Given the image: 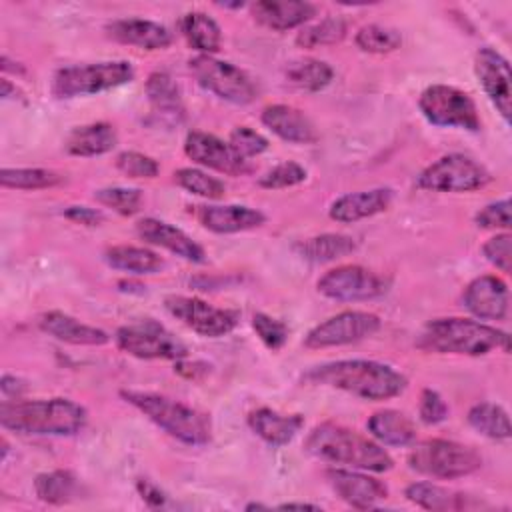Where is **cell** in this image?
<instances>
[{"label": "cell", "instance_id": "cell-4", "mask_svg": "<svg viewBox=\"0 0 512 512\" xmlns=\"http://www.w3.org/2000/svg\"><path fill=\"white\" fill-rule=\"evenodd\" d=\"M418 346L438 354L486 356L492 350H510V338L504 330L470 318H438L424 326Z\"/></svg>", "mask_w": 512, "mask_h": 512}, {"label": "cell", "instance_id": "cell-6", "mask_svg": "<svg viewBox=\"0 0 512 512\" xmlns=\"http://www.w3.org/2000/svg\"><path fill=\"white\" fill-rule=\"evenodd\" d=\"M134 66L128 60H106L58 68L50 90L56 98H78L106 92L134 80Z\"/></svg>", "mask_w": 512, "mask_h": 512}, {"label": "cell", "instance_id": "cell-13", "mask_svg": "<svg viewBox=\"0 0 512 512\" xmlns=\"http://www.w3.org/2000/svg\"><path fill=\"white\" fill-rule=\"evenodd\" d=\"M380 330V318L364 310H346L316 324L306 336L304 346L310 350L346 346L360 342Z\"/></svg>", "mask_w": 512, "mask_h": 512}, {"label": "cell", "instance_id": "cell-43", "mask_svg": "<svg viewBox=\"0 0 512 512\" xmlns=\"http://www.w3.org/2000/svg\"><path fill=\"white\" fill-rule=\"evenodd\" d=\"M252 328L256 336L262 340V344L272 352L280 350L288 340V326L282 320L272 318L270 314L256 312L252 316Z\"/></svg>", "mask_w": 512, "mask_h": 512}, {"label": "cell", "instance_id": "cell-11", "mask_svg": "<svg viewBox=\"0 0 512 512\" xmlns=\"http://www.w3.org/2000/svg\"><path fill=\"white\" fill-rule=\"evenodd\" d=\"M490 180V172L470 156L446 154L418 174L416 186L432 192H472Z\"/></svg>", "mask_w": 512, "mask_h": 512}, {"label": "cell", "instance_id": "cell-15", "mask_svg": "<svg viewBox=\"0 0 512 512\" xmlns=\"http://www.w3.org/2000/svg\"><path fill=\"white\" fill-rule=\"evenodd\" d=\"M474 74L496 112L508 124L512 112V74L508 60L498 50L484 46L474 56Z\"/></svg>", "mask_w": 512, "mask_h": 512}, {"label": "cell", "instance_id": "cell-40", "mask_svg": "<svg viewBox=\"0 0 512 512\" xmlns=\"http://www.w3.org/2000/svg\"><path fill=\"white\" fill-rule=\"evenodd\" d=\"M354 42L362 52L388 54V52H394L400 48L402 36L394 28H388L382 24H368L356 32Z\"/></svg>", "mask_w": 512, "mask_h": 512}, {"label": "cell", "instance_id": "cell-37", "mask_svg": "<svg viewBox=\"0 0 512 512\" xmlns=\"http://www.w3.org/2000/svg\"><path fill=\"white\" fill-rule=\"evenodd\" d=\"M64 176L48 168H2L0 184L12 190H42L62 184Z\"/></svg>", "mask_w": 512, "mask_h": 512}, {"label": "cell", "instance_id": "cell-25", "mask_svg": "<svg viewBox=\"0 0 512 512\" xmlns=\"http://www.w3.org/2000/svg\"><path fill=\"white\" fill-rule=\"evenodd\" d=\"M38 326L48 336L74 346H104L110 342V336L104 330L84 324L60 310L44 312L38 320Z\"/></svg>", "mask_w": 512, "mask_h": 512}, {"label": "cell", "instance_id": "cell-53", "mask_svg": "<svg viewBox=\"0 0 512 512\" xmlns=\"http://www.w3.org/2000/svg\"><path fill=\"white\" fill-rule=\"evenodd\" d=\"M12 92L16 94V86H14L8 78H2V80H0V96L6 100V98H10Z\"/></svg>", "mask_w": 512, "mask_h": 512}, {"label": "cell", "instance_id": "cell-18", "mask_svg": "<svg viewBox=\"0 0 512 512\" xmlns=\"http://www.w3.org/2000/svg\"><path fill=\"white\" fill-rule=\"evenodd\" d=\"M508 286L498 276L474 278L462 294L464 308L478 320H504L508 314Z\"/></svg>", "mask_w": 512, "mask_h": 512}, {"label": "cell", "instance_id": "cell-12", "mask_svg": "<svg viewBox=\"0 0 512 512\" xmlns=\"http://www.w3.org/2000/svg\"><path fill=\"white\" fill-rule=\"evenodd\" d=\"M164 306L178 322L204 338H220L230 334L238 324V312L212 306L194 296L170 294L164 298Z\"/></svg>", "mask_w": 512, "mask_h": 512}, {"label": "cell", "instance_id": "cell-39", "mask_svg": "<svg viewBox=\"0 0 512 512\" xmlns=\"http://www.w3.org/2000/svg\"><path fill=\"white\" fill-rule=\"evenodd\" d=\"M174 182L186 192L202 196L206 200H218L226 194L224 182L200 168H178L174 172Z\"/></svg>", "mask_w": 512, "mask_h": 512}, {"label": "cell", "instance_id": "cell-27", "mask_svg": "<svg viewBox=\"0 0 512 512\" xmlns=\"http://www.w3.org/2000/svg\"><path fill=\"white\" fill-rule=\"evenodd\" d=\"M146 96L152 112L160 122L178 124L184 118L182 92L168 72H152L146 80Z\"/></svg>", "mask_w": 512, "mask_h": 512}, {"label": "cell", "instance_id": "cell-8", "mask_svg": "<svg viewBox=\"0 0 512 512\" xmlns=\"http://www.w3.org/2000/svg\"><path fill=\"white\" fill-rule=\"evenodd\" d=\"M116 346L140 360H182L188 358L186 344L176 338L166 326L152 318L124 324L114 334Z\"/></svg>", "mask_w": 512, "mask_h": 512}, {"label": "cell", "instance_id": "cell-21", "mask_svg": "<svg viewBox=\"0 0 512 512\" xmlns=\"http://www.w3.org/2000/svg\"><path fill=\"white\" fill-rule=\"evenodd\" d=\"M260 120L272 134H276L284 142L314 144L318 140V132L312 120L302 110L290 104L266 106L260 114Z\"/></svg>", "mask_w": 512, "mask_h": 512}, {"label": "cell", "instance_id": "cell-3", "mask_svg": "<svg viewBox=\"0 0 512 512\" xmlns=\"http://www.w3.org/2000/svg\"><path fill=\"white\" fill-rule=\"evenodd\" d=\"M86 408L68 398L4 400L0 424L24 436H74L86 426Z\"/></svg>", "mask_w": 512, "mask_h": 512}, {"label": "cell", "instance_id": "cell-35", "mask_svg": "<svg viewBox=\"0 0 512 512\" xmlns=\"http://www.w3.org/2000/svg\"><path fill=\"white\" fill-rule=\"evenodd\" d=\"M466 420L478 434H482L490 440H508L512 434L508 412L500 404H494V402L474 404L468 410Z\"/></svg>", "mask_w": 512, "mask_h": 512}, {"label": "cell", "instance_id": "cell-50", "mask_svg": "<svg viewBox=\"0 0 512 512\" xmlns=\"http://www.w3.org/2000/svg\"><path fill=\"white\" fill-rule=\"evenodd\" d=\"M136 488H138V494L142 496V500L148 506H162L166 502V494L156 484H152L150 480H138Z\"/></svg>", "mask_w": 512, "mask_h": 512}, {"label": "cell", "instance_id": "cell-45", "mask_svg": "<svg viewBox=\"0 0 512 512\" xmlns=\"http://www.w3.org/2000/svg\"><path fill=\"white\" fill-rule=\"evenodd\" d=\"M228 142H230V146L242 156V158H254V156H258V154H262V152H266L268 150V140L260 134V132H256V130H252L250 126H236L232 132H230V138H228Z\"/></svg>", "mask_w": 512, "mask_h": 512}, {"label": "cell", "instance_id": "cell-48", "mask_svg": "<svg viewBox=\"0 0 512 512\" xmlns=\"http://www.w3.org/2000/svg\"><path fill=\"white\" fill-rule=\"evenodd\" d=\"M418 414L420 420L428 426L440 424L448 418V404L444 402V398L432 390V388H424L420 394V404H418Z\"/></svg>", "mask_w": 512, "mask_h": 512}, {"label": "cell", "instance_id": "cell-32", "mask_svg": "<svg viewBox=\"0 0 512 512\" xmlns=\"http://www.w3.org/2000/svg\"><path fill=\"white\" fill-rule=\"evenodd\" d=\"M104 262L114 268L128 274H154L160 272L164 266V260L150 248L130 246V244H118L104 250Z\"/></svg>", "mask_w": 512, "mask_h": 512}, {"label": "cell", "instance_id": "cell-26", "mask_svg": "<svg viewBox=\"0 0 512 512\" xmlns=\"http://www.w3.org/2000/svg\"><path fill=\"white\" fill-rule=\"evenodd\" d=\"M250 430L270 446H286L302 430L304 418L300 414H280L272 408H256L248 414Z\"/></svg>", "mask_w": 512, "mask_h": 512}, {"label": "cell", "instance_id": "cell-1", "mask_svg": "<svg viewBox=\"0 0 512 512\" xmlns=\"http://www.w3.org/2000/svg\"><path fill=\"white\" fill-rule=\"evenodd\" d=\"M304 380L318 386L344 390L362 400H388L404 392L406 376L376 360H334L310 368Z\"/></svg>", "mask_w": 512, "mask_h": 512}, {"label": "cell", "instance_id": "cell-33", "mask_svg": "<svg viewBox=\"0 0 512 512\" xmlns=\"http://www.w3.org/2000/svg\"><path fill=\"white\" fill-rule=\"evenodd\" d=\"M404 496L424 510H462L466 496L434 482H414L406 486Z\"/></svg>", "mask_w": 512, "mask_h": 512}, {"label": "cell", "instance_id": "cell-47", "mask_svg": "<svg viewBox=\"0 0 512 512\" xmlns=\"http://www.w3.org/2000/svg\"><path fill=\"white\" fill-rule=\"evenodd\" d=\"M474 222L478 228L486 230H508L510 228V200L502 198L486 204L476 216Z\"/></svg>", "mask_w": 512, "mask_h": 512}, {"label": "cell", "instance_id": "cell-22", "mask_svg": "<svg viewBox=\"0 0 512 512\" xmlns=\"http://www.w3.org/2000/svg\"><path fill=\"white\" fill-rule=\"evenodd\" d=\"M316 12V4L302 0H260L252 4L254 20L274 32H286L304 26L316 16Z\"/></svg>", "mask_w": 512, "mask_h": 512}, {"label": "cell", "instance_id": "cell-52", "mask_svg": "<svg viewBox=\"0 0 512 512\" xmlns=\"http://www.w3.org/2000/svg\"><path fill=\"white\" fill-rule=\"evenodd\" d=\"M278 508H282V510H292V508H300V510H304V508H308V510H320V506L308 504V502H286V504H280Z\"/></svg>", "mask_w": 512, "mask_h": 512}, {"label": "cell", "instance_id": "cell-30", "mask_svg": "<svg viewBox=\"0 0 512 512\" xmlns=\"http://www.w3.org/2000/svg\"><path fill=\"white\" fill-rule=\"evenodd\" d=\"M180 32L186 38L188 46L200 54L212 56L220 50L222 30L214 18L200 10L188 12L180 18Z\"/></svg>", "mask_w": 512, "mask_h": 512}, {"label": "cell", "instance_id": "cell-14", "mask_svg": "<svg viewBox=\"0 0 512 512\" xmlns=\"http://www.w3.org/2000/svg\"><path fill=\"white\" fill-rule=\"evenodd\" d=\"M316 288L322 296L336 302L372 300L388 290L382 276L358 264H344L328 270L320 276Z\"/></svg>", "mask_w": 512, "mask_h": 512}, {"label": "cell", "instance_id": "cell-17", "mask_svg": "<svg viewBox=\"0 0 512 512\" xmlns=\"http://www.w3.org/2000/svg\"><path fill=\"white\" fill-rule=\"evenodd\" d=\"M326 480L340 500L358 510H370L388 496V488L380 480L364 474V470L334 466L326 470Z\"/></svg>", "mask_w": 512, "mask_h": 512}, {"label": "cell", "instance_id": "cell-42", "mask_svg": "<svg viewBox=\"0 0 512 512\" xmlns=\"http://www.w3.org/2000/svg\"><path fill=\"white\" fill-rule=\"evenodd\" d=\"M308 172L304 166H300L298 162H282L276 164L274 168H270L264 176H260L258 184L266 190H280V188H290V186H298L306 180Z\"/></svg>", "mask_w": 512, "mask_h": 512}, {"label": "cell", "instance_id": "cell-46", "mask_svg": "<svg viewBox=\"0 0 512 512\" xmlns=\"http://www.w3.org/2000/svg\"><path fill=\"white\" fill-rule=\"evenodd\" d=\"M484 258L500 272L508 274L512 268V236L508 232L496 234L482 244Z\"/></svg>", "mask_w": 512, "mask_h": 512}, {"label": "cell", "instance_id": "cell-38", "mask_svg": "<svg viewBox=\"0 0 512 512\" xmlns=\"http://www.w3.org/2000/svg\"><path fill=\"white\" fill-rule=\"evenodd\" d=\"M34 492L46 504H66L76 492V476L70 470L42 472L34 478Z\"/></svg>", "mask_w": 512, "mask_h": 512}, {"label": "cell", "instance_id": "cell-31", "mask_svg": "<svg viewBox=\"0 0 512 512\" xmlns=\"http://www.w3.org/2000/svg\"><path fill=\"white\" fill-rule=\"evenodd\" d=\"M300 258L314 262V264H324L338 260L342 256H348L356 250V240L348 234H336V232H326L320 236L306 238L294 246Z\"/></svg>", "mask_w": 512, "mask_h": 512}, {"label": "cell", "instance_id": "cell-23", "mask_svg": "<svg viewBox=\"0 0 512 512\" xmlns=\"http://www.w3.org/2000/svg\"><path fill=\"white\" fill-rule=\"evenodd\" d=\"M104 30L114 42L142 50H164L172 44V34L166 26L144 18H120L108 22Z\"/></svg>", "mask_w": 512, "mask_h": 512}, {"label": "cell", "instance_id": "cell-16", "mask_svg": "<svg viewBox=\"0 0 512 512\" xmlns=\"http://www.w3.org/2000/svg\"><path fill=\"white\" fill-rule=\"evenodd\" d=\"M184 154L210 170H216L220 174H230V176H242L252 170L250 162L242 158L230 142H224L222 138L202 132V130H192L186 134L184 140Z\"/></svg>", "mask_w": 512, "mask_h": 512}, {"label": "cell", "instance_id": "cell-10", "mask_svg": "<svg viewBox=\"0 0 512 512\" xmlns=\"http://www.w3.org/2000/svg\"><path fill=\"white\" fill-rule=\"evenodd\" d=\"M422 116L440 128H460L468 132L480 130V114L472 96L450 84H432L418 98Z\"/></svg>", "mask_w": 512, "mask_h": 512}, {"label": "cell", "instance_id": "cell-20", "mask_svg": "<svg viewBox=\"0 0 512 512\" xmlns=\"http://www.w3.org/2000/svg\"><path fill=\"white\" fill-rule=\"evenodd\" d=\"M196 220L214 234H236L258 228L266 222V216L250 206L240 204H204L194 210Z\"/></svg>", "mask_w": 512, "mask_h": 512}, {"label": "cell", "instance_id": "cell-24", "mask_svg": "<svg viewBox=\"0 0 512 512\" xmlns=\"http://www.w3.org/2000/svg\"><path fill=\"white\" fill-rule=\"evenodd\" d=\"M390 204H392L390 188H370V190L342 194L330 204L328 214L334 222L354 224L358 220H364L388 210Z\"/></svg>", "mask_w": 512, "mask_h": 512}, {"label": "cell", "instance_id": "cell-41", "mask_svg": "<svg viewBox=\"0 0 512 512\" xmlns=\"http://www.w3.org/2000/svg\"><path fill=\"white\" fill-rule=\"evenodd\" d=\"M94 200L120 216H134L142 208V192L138 188L110 186L94 192Z\"/></svg>", "mask_w": 512, "mask_h": 512}, {"label": "cell", "instance_id": "cell-34", "mask_svg": "<svg viewBox=\"0 0 512 512\" xmlns=\"http://www.w3.org/2000/svg\"><path fill=\"white\" fill-rule=\"evenodd\" d=\"M284 76L288 80V84L306 90V92H318L322 88H326L332 78H334V70L328 62L324 60H316V58H302V60H294L286 66Z\"/></svg>", "mask_w": 512, "mask_h": 512}, {"label": "cell", "instance_id": "cell-49", "mask_svg": "<svg viewBox=\"0 0 512 512\" xmlns=\"http://www.w3.org/2000/svg\"><path fill=\"white\" fill-rule=\"evenodd\" d=\"M64 218H68L70 222L74 224H80V226H86V228H96L104 222V214L96 208H90V206H68L64 210Z\"/></svg>", "mask_w": 512, "mask_h": 512}, {"label": "cell", "instance_id": "cell-9", "mask_svg": "<svg viewBox=\"0 0 512 512\" xmlns=\"http://www.w3.org/2000/svg\"><path fill=\"white\" fill-rule=\"evenodd\" d=\"M188 68L198 86H202L206 92H212L220 100L244 106L258 98L256 82L248 72L234 66L232 62L198 54L190 58Z\"/></svg>", "mask_w": 512, "mask_h": 512}, {"label": "cell", "instance_id": "cell-29", "mask_svg": "<svg viewBox=\"0 0 512 512\" xmlns=\"http://www.w3.org/2000/svg\"><path fill=\"white\" fill-rule=\"evenodd\" d=\"M368 432L384 446H410L416 442L414 422L400 410H378L368 418Z\"/></svg>", "mask_w": 512, "mask_h": 512}, {"label": "cell", "instance_id": "cell-2", "mask_svg": "<svg viewBox=\"0 0 512 512\" xmlns=\"http://www.w3.org/2000/svg\"><path fill=\"white\" fill-rule=\"evenodd\" d=\"M304 450L310 456L340 468L380 474L394 466L392 456L378 442L336 422L314 426L304 440Z\"/></svg>", "mask_w": 512, "mask_h": 512}, {"label": "cell", "instance_id": "cell-51", "mask_svg": "<svg viewBox=\"0 0 512 512\" xmlns=\"http://www.w3.org/2000/svg\"><path fill=\"white\" fill-rule=\"evenodd\" d=\"M0 390H2V394H4L6 398L16 400V398H22V396H24V392L28 390V386H26V382H24L22 378L12 376V374H4L2 380H0Z\"/></svg>", "mask_w": 512, "mask_h": 512}, {"label": "cell", "instance_id": "cell-5", "mask_svg": "<svg viewBox=\"0 0 512 512\" xmlns=\"http://www.w3.org/2000/svg\"><path fill=\"white\" fill-rule=\"evenodd\" d=\"M120 396L174 440L186 446L210 442V418L204 412L156 392L120 390Z\"/></svg>", "mask_w": 512, "mask_h": 512}, {"label": "cell", "instance_id": "cell-28", "mask_svg": "<svg viewBox=\"0 0 512 512\" xmlns=\"http://www.w3.org/2000/svg\"><path fill=\"white\" fill-rule=\"evenodd\" d=\"M118 144V134L108 122H92L76 126L64 140V150L72 156L92 158L110 152Z\"/></svg>", "mask_w": 512, "mask_h": 512}, {"label": "cell", "instance_id": "cell-44", "mask_svg": "<svg viewBox=\"0 0 512 512\" xmlns=\"http://www.w3.org/2000/svg\"><path fill=\"white\" fill-rule=\"evenodd\" d=\"M116 168L128 178H156L160 172L158 162L142 152L124 150L116 156Z\"/></svg>", "mask_w": 512, "mask_h": 512}, {"label": "cell", "instance_id": "cell-36", "mask_svg": "<svg viewBox=\"0 0 512 512\" xmlns=\"http://www.w3.org/2000/svg\"><path fill=\"white\" fill-rule=\"evenodd\" d=\"M348 22L342 16H326L316 24L304 26L298 36L296 44L304 50H314L320 46H332L346 38Z\"/></svg>", "mask_w": 512, "mask_h": 512}, {"label": "cell", "instance_id": "cell-19", "mask_svg": "<svg viewBox=\"0 0 512 512\" xmlns=\"http://www.w3.org/2000/svg\"><path fill=\"white\" fill-rule=\"evenodd\" d=\"M136 234L146 244L164 248L188 262H194V264L206 262L204 248L198 242H194L184 230H180L164 220L142 218L136 222Z\"/></svg>", "mask_w": 512, "mask_h": 512}, {"label": "cell", "instance_id": "cell-54", "mask_svg": "<svg viewBox=\"0 0 512 512\" xmlns=\"http://www.w3.org/2000/svg\"><path fill=\"white\" fill-rule=\"evenodd\" d=\"M254 508H266V506H262V504H256V502H252V504H248V506H246V510H254Z\"/></svg>", "mask_w": 512, "mask_h": 512}, {"label": "cell", "instance_id": "cell-7", "mask_svg": "<svg viewBox=\"0 0 512 512\" xmlns=\"http://www.w3.org/2000/svg\"><path fill=\"white\" fill-rule=\"evenodd\" d=\"M408 464L424 476L454 480L476 472L482 466V456L472 446L444 438H428L410 450Z\"/></svg>", "mask_w": 512, "mask_h": 512}]
</instances>
